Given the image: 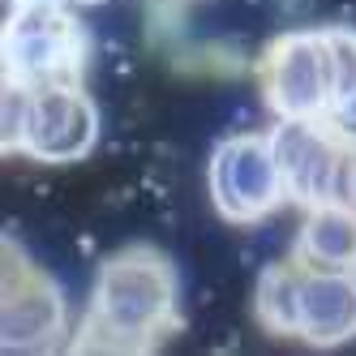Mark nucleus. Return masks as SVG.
<instances>
[{"label":"nucleus","mask_w":356,"mask_h":356,"mask_svg":"<svg viewBox=\"0 0 356 356\" xmlns=\"http://www.w3.org/2000/svg\"><path fill=\"white\" fill-rule=\"evenodd\" d=\"M322 39H326V60H330V86H335V104H339L356 90V31L330 26L322 31Z\"/></svg>","instance_id":"f8f14e48"},{"label":"nucleus","mask_w":356,"mask_h":356,"mask_svg":"<svg viewBox=\"0 0 356 356\" xmlns=\"http://www.w3.org/2000/svg\"><path fill=\"white\" fill-rule=\"evenodd\" d=\"M99 134L104 120L82 82H47L35 86L22 155H31L35 163H78L99 146Z\"/></svg>","instance_id":"0eeeda50"},{"label":"nucleus","mask_w":356,"mask_h":356,"mask_svg":"<svg viewBox=\"0 0 356 356\" xmlns=\"http://www.w3.org/2000/svg\"><path fill=\"white\" fill-rule=\"evenodd\" d=\"M31 99H35V86L17 82V78H5V99H0V142H5L9 155H17L22 138H26Z\"/></svg>","instance_id":"9b49d317"},{"label":"nucleus","mask_w":356,"mask_h":356,"mask_svg":"<svg viewBox=\"0 0 356 356\" xmlns=\"http://www.w3.org/2000/svg\"><path fill=\"white\" fill-rule=\"evenodd\" d=\"M69 5H108V0H69Z\"/></svg>","instance_id":"dca6fc26"},{"label":"nucleus","mask_w":356,"mask_h":356,"mask_svg":"<svg viewBox=\"0 0 356 356\" xmlns=\"http://www.w3.org/2000/svg\"><path fill=\"white\" fill-rule=\"evenodd\" d=\"M17 5H60V0H9V9H17Z\"/></svg>","instance_id":"2eb2a0df"},{"label":"nucleus","mask_w":356,"mask_h":356,"mask_svg":"<svg viewBox=\"0 0 356 356\" xmlns=\"http://www.w3.org/2000/svg\"><path fill=\"white\" fill-rule=\"evenodd\" d=\"M207 193L219 219L227 223H258L288 202V185L279 172L270 134H232L211 150Z\"/></svg>","instance_id":"7ed1b4c3"},{"label":"nucleus","mask_w":356,"mask_h":356,"mask_svg":"<svg viewBox=\"0 0 356 356\" xmlns=\"http://www.w3.org/2000/svg\"><path fill=\"white\" fill-rule=\"evenodd\" d=\"M292 258L305 270H356V207L322 202L300 219Z\"/></svg>","instance_id":"1a4fd4ad"},{"label":"nucleus","mask_w":356,"mask_h":356,"mask_svg":"<svg viewBox=\"0 0 356 356\" xmlns=\"http://www.w3.org/2000/svg\"><path fill=\"white\" fill-rule=\"evenodd\" d=\"M300 279H305V266L296 258L270 262L258 275V288H253V318H258V326L266 335L296 339V330H300Z\"/></svg>","instance_id":"9d476101"},{"label":"nucleus","mask_w":356,"mask_h":356,"mask_svg":"<svg viewBox=\"0 0 356 356\" xmlns=\"http://www.w3.org/2000/svg\"><path fill=\"white\" fill-rule=\"evenodd\" d=\"M69 330V305L56 279L26 262L17 245H5L0 270V348L5 352H47Z\"/></svg>","instance_id":"20e7f679"},{"label":"nucleus","mask_w":356,"mask_h":356,"mask_svg":"<svg viewBox=\"0 0 356 356\" xmlns=\"http://www.w3.org/2000/svg\"><path fill=\"white\" fill-rule=\"evenodd\" d=\"M326 124H330V129H335L348 146H356V90H352L348 99H339V104L326 112Z\"/></svg>","instance_id":"ddd939ff"},{"label":"nucleus","mask_w":356,"mask_h":356,"mask_svg":"<svg viewBox=\"0 0 356 356\" xmlns=\"http://www.w3.org/2000/svg\"><path fill=\"white\" fill-rule=\"evenodd\" d=\"M5 78L26 86L47 82H78L86 60V31L69 13V0L60 5H17L9 9L5 35H0Z\"/></svg>","instance_id":"f03ea898"},{"label":"nucleus","mask_w":356,"mask_h":356,"mask_svg":"<svg viewBox=\"0 0 356 356\" xmlns=\"http://www.w3.org/2000/svg\"><path fill=\"white\" fill-rule=\"evenodd\" d=\"M296 339L322 352L356 339V270H305Z\"/></svg>","instance_id":"6e6552de"},{"label":"nucleus","mask_w":356,"mask_h":356,"mask_svg":"<svg viewBox=\"0 0 356 356\" xmlns=\"http://www.w3.org/2000/svg\"><path fill=\"white\" fill-rule=\"evenodd\" d=\"M176 305H181L176 266L159 249L129 245L99 266L90 314L73 348H155L176 326Z\"/></svg>","instance_id":"f257e3e1"},{"label":"nucleus","mask_w":356,"mask_h":356,"mask_svg":"<svg viewBox=\"0 0 356 356\" xmlns=\"http://www.w3.org/2000/svg\"><path fill=\"white\" fill-rule=\"evenodd\" d=\"M270 146L279 172L288 185V202L296 207H322V202H339L343 189V159H348V142L322 120H292V116H275L270 124Z\"/></svg>","instance_id":"423d86ee"},{"label":"nucleus","mask_w":356,"mask_h":356,"mask_svg":"<svg viewBox=\"0 0 356 356\" xmlns=\"http://www.w3.org/2000/svg\"><path fill=\"white\" fill-rule=\"evenodd\" d=\"M262 99L275 116L292 120H322L335 104L330 86V60H326V39L322 31H292L279 35L258 65Z\"/></svg>","instance_id":"39448f33"},{"label":"nucleus","mask_w":356,"mask_h":356,"mask_svg":"<svg viewBox=\"0 0 356 356\" xmlns=\"http://www.w3.org/2000/svg\"><path fill=\"white\" fill-rule=\"evenodd\" d=\"M339 202L356 207V146H348V159H343V189H339Z\"/></svg>","instance_id":"4468645a"}]
</instances>
